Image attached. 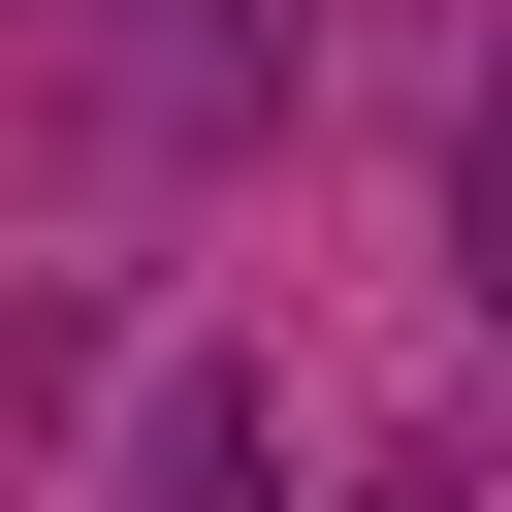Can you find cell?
<instances>
[{"label":"cell","mask_w":512,"mask_h":512,"mask_svg":"<svg viewBox=\"0 0 512 512\" xmlns=\"http://www.w3.org/2000/svg\"><path fill=\"white\" fill-rule=\"evenodd\" d=\"M448 288L512 320V64H480V128H448Z\"/></svg>","instance_id":"2"},{"label":"cell","mask_w":512,"mask_h":512,"mask_svg":"<svg viewBox=\"0 0 512 512\" xmlns=\"http://www.w3.org/2000/svg\"><path fill=\"white\" fill-rule=\"evenodd\" d=\"M320 512H512V480H480V448H352Z\"/></svg>","instance_id":"3"},{"label":"cell","mask_w":512,"mask_h":512,"mask_svg":"<svg viewBox=\"0 0 512 512\" xmlns=\"http://www.w3.org/2000/svg\"><path fill=\"white\" fill-rule=\"evenodd\" d=\"M256 480H288L256 352H160V384H128V512H256Z\"/></svg>","instance_id":"1"}]
</instances>
